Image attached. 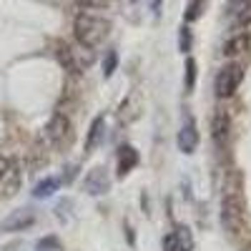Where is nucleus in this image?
<instances>
[{
	"label": "nucleus",
	"mask_w": 251,
	"mask_h": 251,
	"mask_svg": "<svg viewBox=\"0 0 251 251\" xmlns=\"http://www.w3.org/2000/svg\"><path fill=\"white\" fill-rule=\"evenodd\" d=\"M73 30H75V43L86 46V48H98L106 40L111 23L103 10L96 8H80L73 18Z\"/></svg>",
	"instance_id": "nucleus-1"
},
{
	"label": "nucleus",
	"mask_w": 251,
	"mask_h": 251,
	"mask_svg": "<svg viewBox=\"0 0 251 251\" xmlns=\"http://www.w3.org/2000/svg\"><path fill=\"white\" fill-rule=\"evenodd\" d=\"M219 219H221V226L226 228L228 234H239L241 228H244V206H241V199L234 191H226L224 194Z\"/></svg>",
	"instance_id": "nucleus-2"
},
{
	"label": "nucleus",
	"mask_w": 251,
	"mask_h": 251,
	"mask_svg": "<svg viewBox=\"0 0 251 251\" xmlns=\"http://www.w3.org/2000/svg\"><path fill=\"white\" fill-rule=\"evenodd\" d=\"M241 80H244V68L239 63H226L214 78V91H216L219 98H231L239 91Z\"/></svg>",
	"instance_id": "nucleus-3"
},
{
	"label": "nucleus",
	"mask_w": 251,
	"mask_h": 251,
	"mask_svg": "<svg viewBox=\"0 0 251 251\" xmlns=\"http://www.w3.org/2000/svg\"><path fill=\"white\" fill-rule=\"evenodd\" d=\"M226 23L234 33H249L251 28V0H228L226 3Z\"/></svg>",
	"instance_id": "nucleus-4"
},
{
	"label": "nucleus",
	"mask_w": 251,
	"mask_h": 251,
	"mask_svg": "<svg viewBox=\"0 0 251 251\" xmlns=\"http://www.w3.org/2000/svg\"><path fill=\"white\" fill-rule=\"evenodd\" d=\"M46 136H48V141L53 146H63V143H66L71 138V121H68V116L60 113V111L53 113V118L46 126Z\"/></svg>",
	"instance_id": "nucleus-5"
},
{
	"label": "nucleus",
	"mask_w": 251,
	"mask_h": 251,
	"mask_svg": "<svg viewBox=\"0 0 251 251\" xmlns=\"http://www.w3.org/2000/svg\"><path fill=\"white\" fill-rule=\"evenodd\" d=\"M211 136H214L216 149H226L228 136H231V118H228L226 111H216L214 113V118H211Z\"/></svg>",
	"instance_id": "nucleus-6"
},
{
	"label": "nucleus",
	"mask_w": 251,
	"mask_h": 251,
	"mask_svg": "<svg viewBox=\"0 0 251 251\" xmlns=\"http://www.w3.org/2000/svg\"><path fill=\"white\" fill-rule=\"evenodd\" d=\"M35 224V214L30 211V208H18V211H13L3 224H0V231L5 234H13V231H25L28 226Z\"/></svg>",
	"instance_id": "nucleus-7"
},
{
	"label": "nucleus",
	"mask_w": 251,
	"mask_h": 251,
	"mask_svg": "<svg viewBox=\"0 0 251 251\" xmlns=\"http://www.w3.org/2000/svg\"><path fill=\"white\" fill-rule=\"evenodd\" d=\"M166 251H191L194 249V236L186 226H176V231L163 239Z\"/></svg>",
	"instance_id": "nucleus-8"
},
{
	"label": "nucleus",
	"mask_w": 251,
	"mask_h": 251,
	"mask_svg": "<svg viewBox=\"0 0 251 251\" xmlns=\"http://www.w3.org/2000/svg\"><path fill=\"white\" fill-rule=\"evenodd\" d=\"M178 149H181V153H186V156H191L194 151H196V146H199V131H196V123H194V118H186V123L181 126V131H178Z\"/></svg>",
	"instance_id": "nucleus-9"
},
{
	"label": "nucleus",
	"mask_w": 251,
	"mask_h": 251,
	"mask_svg": "<svg viewBox=\"0 0 251 251\" xmlns=\"http://www.w3.org/2000/svg\"><path fill=\"white\" fill-rule=\"evenodd\" d=\"M83 188H86L91 196H103L111 188V178H108V174L103 169H93L86 176V181H83Z\"/></svg>",
	"instance_id": "nucleus-10"
},
{
	"label": "nucleus",
	"mask_w": 251,
	"mask_h": 251,
	"mask_svg": "<svg viewBox=\"0 0 251 251\" xmlns=\"http://www.w3.org/2000/svg\"><path fill=\"white\" fill-rule=\"evenodd\" d=\"M20 181H23V176H20V169H18V163L13 161L10 169L0 176V199H10L15 196V191L20 188Z\"/></svg>",
	"instance_id": "nucleus-11"
},
{
	"label": "nucleus",
	"mask_w": 251,
	"mask_h": 251,
	"mask_svg": "<svg viewBox=\"0 0 251 251\" xmlns=\"http://www.w3.org/2000/svg\"><path fill=\"white\" fill-rule=\"evenodd\" d=\"M116 166H118V176L131 174L136 166H138V151L133 149V146L123 143L121 149H118V156H116Z\"/></svg>",
	"instance_id": "nucleus-12"
},
{
	"label": "nucleus",
	"mask_w": 251,
	"mask_h": 251,
	"mask_svg": "<svg viewBox=\"0 0 251 251\" xmlns=\"http://www.w3.org/2000/svg\"><path fill=\"white\" fill-rule=\"evenodd\" d=\"M71 53H73V63H75V73H86L93 66V60H96V50L80 46V43H73Z\"/></svg>",
	"instance_id": "nucleus-13"
},
{
	"label": "nucleus",
	"mask_w": 251,
	"mask_h": 251,
	"mask_svg": "<svg viewBox=\"0 0 251 251\" xmlns=\"http://www.w3.org/2000/svg\"><path fill=\"white\" fill-rule=\"evenodd\" d=\"M249 46H251L249 33H234V35L224 43V55H226V58H236V55L246 53Z\"/></svg>",
	"instance_id": "nucleus-14"
},
{
	"label": "nucleus",
	"mask_w": 251,
	"mask_h": 251,
	"mask_svg": "<svg viewBox=\"0 0 251 251\" xmlns=\"http://www.w3.org/2000/svg\"><path fill=\"white\" fill-rule=\"evenodd\" d=\"M103 128H106V118H103V116L93 118L91 131H88V138H86V151H96L98 146H100V141H103Z\"/></svg>",
	"instance_id": "nucleus-15"
},
{
	"label": "nucleus",
	"mask_w": 251,
	"mask_h": 251,
	"mask_svg": "<svg viewBox=\"0 0 251 251\" xmlns=\"http://www.w3.org/2000/svg\"><path fill=\"white\" fill-rule=\"evenodd\" d=\"M55 58H58V63H60V68H63V71L75 73V63H73L71 43H66V40H60V43L55 46Z\"/></svg>",
	"instance_id": "nucleus-16"
},
{
	"label": "nucleus",
	"mask_w": 251,
	"mask_h": 251,
	"mask_svg": "<svg viewBox=\"0 0 251 251\" xmlns=\"http://www.w3.org/2000/svg\"><path fill=\"white\" fill-rule=\"evenodd\" d=\"M60 188V181L58 178H53V176H48V178H40L35 186H33V196L35 199H48V196H53L55 191Z\"/></svg>",
	"instance_id": "nucleus-17"
},
{
	"label": "nucleus",
	"mask_w": 251,
	"mask_h": 251,
	"mask_svg": "<svg viewBox=\"0 0 251 251\" xmlns=\"http://www.w3.org/2000/svg\"><path fill=\"white\" fill-rule=\"evenodd\" d=\"M201 13H203V0H191V3H188V8H186V20L191 23V20L201 18Z\"/></svg>",
	"instance_id": "nucleus-18"
},
{
	"label": "nucleus",
	"mask_w": 251,
	"mask_h": 251,
	"mask_svg": "<svg viewBox=\"0 0 251 251\" xmlns=\"http://www.w3.org/2000/svg\"><path fill=\"white\" fill-rule=\"evenodd\" d=\"M194 80H196V60L188 58L186 60V91H194Z\"/></svg>",
	"instance_id": "nucleus-19"
},
{
	"label": "nucleus",
	"mask_w": 251,
	"mask_h": 251,
	"mask_svg": "<svg viewBox=\"0 0 251 251\" xmlns=\"http://www.w3.org/2000/svg\"><path fill=\"white\" fill-rule=\"evenodd\" d=\"M191 28H188V25H183L181 28V33H178V48L183 50V53H188V50H191Z\"/></svg>",
	"instance_id": "nucleus-20"
},
{
	"label": "nucleus",
	"mask_w": 251,
	"mask_h": 251,
	"mask_svg": "<svg viewBox=\"0 0 251 251\" xmlns=\"http://www.w3.org/2000/svg\"><path fill=\"white\" fill-rule=\"evenodd\" d=\"M116 63H118L116 50H108L106 60H103V75H106V78H111V75H113V71H116Z\"/></svg>",
	"instance_id": "nucleus-21"
},
{
	"label": "nucleus",
	"mask_w": 251,
	"mask_h": 251,
	"mask_svg": "<svg viewBox=\"0 0 251 251\" xmlns=\"http://www.w3.org/2000/svg\"><path fill=\"white\" fill-rule=\"evenodd\" d=\"M35 249H38V251H58V249H60V244H58V239L46 236V239H40V241L35 244Z\"/></svg>",
	"instance_id": "nucleus-22"
},
{
	"label": "nucleus",
	"mask_w": 251,
	"mask_h": 251,
	"mask_svg": "<svg viewBox=\"0 0 251 251\" xmlns=\"http://www.w3.org/2000/svg\"><path fill=\"white\" fill-rule=\"evenodd\" d=\"M83 8H96V10H106L111 5V0H80Z\"/></svg>",
	"instance_id": "nucleus-23"
},
{
	"label": "nucleus",
	"mask_w": 251,
	"mask_h": 251,
	"mask_svg": "<svg viewBox=\"0 0 251 251\" xmlns=\"http://www.w3.org/2000/svg\"><path fill=\"white\" fill-rule=\"evenodd\" d=\"M138 5H141V0H123V8H126V15H128L131 20H136V18H133V10H136Z\"/></svg>",
	"instance_id": "nucleus-24"
},
{
	"label": "nucleus",
	"mask_w": 251,
	"mask_h": 251,
	"mask_svg": "<svg viewBox=\"0 0 251 251\" xmlns=\"http://www.w3.org/2000/svg\"><path fill=\"white\" fill-rule=\"evenodd\" d=\"M10 166H13V161H10L8 156H3V153H0V176H3V174L10 169Z\"/></svg>",
	"instance_id": "nucleus-25"
},
{
	"label": "nucleus",
	"mask_w": 251,
	"mask_h": 251,
	"mask_svg": "<svg viewBox=\"0 0 251 251\" xmlns=\"http://www.w3.org/2000/svg\"><path fill=\"white\" fill-rule=\"evenodd\" d=\"M161 3H163V0H153V13H156V15L161 13V10H158V8H161Z\"/></svg>",
	"instance_id": "nucleus-26"
}]
</instances>
